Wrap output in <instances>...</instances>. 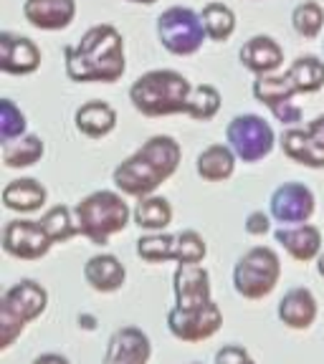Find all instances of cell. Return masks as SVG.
Masks as SVG:
<instances>
[{
    "label": "cell",
    "mask_w": 324,
    "mask_h": 364,
    "mask_svg": "<svg viewBox=\"0 0 324 364\" xmlns=\"http://www.w3.org/2000/svg\"><path fill=\"white\" fill-rule=\"evenodd\" d=\"M180 157L182 149L172 136L155 134L132 157H127L122 165L114 167L112 180L117 190H122L125 195L147 198L162 182L175 175Z\"/></svg>",
    "instance_id": "cell-3"
},
{
    "label": "cell",
    "mask_w": 324,
    "mask_h": 364,
    "mask_svg": "<svg viewBox=\"0 0 324 364\" xmlns=\"http://www.w3.org/2000/svg\"><path fill=\"white\" fill-rule=\"evenodd\" d=\"M172 289H175V306L167 311L170 334L188 344L211 339L221 329L223 311L213 301L208 271L200 263H177Z\"/></svg>",
    "instance_id": "cell-1"
},
{
    "label": "cell",
    "mask_w": 324,
    "mask_h": 364,
    "mask_svg": "<svg viewBox=\"0 0 324 364\" xmlns=\"http://www.w3.org/2000/svg\"><path fill=\"white\" fill-rule=\"evenodd\" d=\"M268 228H271V223H268V215L261 210L251 213L249 218H246V230H249L251 235H263L268 233Z\"/></svg>",
    "instance_id": "cell-35"
},
{
    "label": "cell",
    "mask_w": 324,
    "mask_h": 364,
    "mask_svg": "<svg viewBox=\"0 0 324 364\" xmlns=\"http://www.w3.org/2000/svg\"><path fill=\"white\" fill-rule=\"evenodd\" d=\"M213 364H256V362L251 359V354L246 352L244 347H239V344H226V347H221L216 352Z\"/></svg>",
    "instance_id": "cell-34"
},
{
    "label": "cell",
    "mask_w": 324,
    "mask_h": 364,
    "mask_svg": "<svg viewBox=\"0 0 324 364\" xmlns=\"http://www.w3.org/2000/svg\"><path fill=\"white\" fill-rule=\"evenodd\" d=\"M236 167V154L226 144H211L198 154V162H195V170L203 180L208 182H223L234 175Z\"/></svg>",
    "instance_id": "cell-23"
},
{
    "label": "cell",
    "mask_w": 324,
    "mask_h": 364,
    "mask_svg": "<svg viewBox=\"0 0 324 364\" xmlns=\"http://www.w3.org/2000/svg\"><path fill=\"white\" fill-rule=\"evenodd\" d=\"M193 86L177 71L155 68L130 86V102L145 117H167V114H188Z\"/></svg>",
    "instance_id": "cell-4"
},
{
    "label": "cell",
    "mask_w": 324,
    "mask_h": 364,
    "mask_svg": "<svg viewBox=\"0 0 324 364\" xmlns=\"http://www.w3.org/2000/svg\"><path fill=\"white\" fill-rule=\"evenodd\" d=\"M152 354L150 336L137 326H122L109 336L102 364H147Z\"/></svg>",
    "instance_id": "cell-14"
},
{
    "label": "cell",
    "mask_w": 324,
    "mask_h": 364,
    "mask_svg": "<svg viewBox=\"0 0 324 364\" xmlns=\"http://www.w3.org/2000/svg\"><path fill=\"white\" fill-rule=\"evenodd\" d=\"M31 364H68V359L61 357V354H41Z\"/></svg>",
    "instance_id": "cell-36"
},
{
    "label": "cell",
    "mask_w": 324,
    "mask_h": 364,
    "mask_svg": "<svg viewBox=\"0 0 324 364\" xmlns=\"http://www.w3.org/2000/svg\"><path fill=\"white\" fill-rule=\"evenodd\" d=\"M46 304L48 294L36 281L26 279L11 286L0 299V349H11L26 324L46 311Z\"/></svg>",
    "instance_id": "cell-6"
},
{
    "label": "cell",
    "mask_w": 324,
    "mask_h": 364,
    "mask_svg": "<svg viewBox=\"0 0 324 364\" xmlns=\"http://www.w3.org/2000/svg\"><path fill=\"white\" fill-rule=\"evenodd\" d=\"M322 46H324V43H322Z\"/></svg>",
    "instance_id": "cell-39"
},
{
    "label": "cell",
    "mask_w": 324,
    "mask_h": 364,
    "mask_svg": "<svg viewBox=\"0 0 324 364\" xmlns=\"http://www.w3.org/2000/svg\"><path fill=\"white\" fill-rule=\"evenodd\" d=\"M66 56V74L71 81H102L114 84L127 71L125 61V38L114 26L102 23L91 26L79 43L63 48Z\"/></svg>",
    "instance_id": "cell-2"
},
{
    "label": "cell",
    "mask_w": 324,
    "mask_h": 364,
    "mask_svg": "<svg viewBox=\"0 0 324 364\" xmlns=\"http://www.w3.org/2000/svg\"><path fill=\"white\" fill-rule=\"evenodd\" d=\"M294 94H299V91L291 84L289 74H281V76L268 74V76H258L254 81V97L261 104H266L273 112V117L286 127H294L302 122V107H296L291 102Z\"/></svg>",
    "instance_id": "cell-11"
},
{
    "label": "cell",
    "mask_w": 324,
    "mask_h": 364,
    "mask_svg": "<svg viewBox=\"0 0 324 364\" xmlns=\"http://www.w3.org/2000/svg\"><path fill=\"white\" fill-rule=\"evenodd\" d=\"M228 147L244 162H258L273 149V129L256 114H239L226 127Z\"/></svg>",
    "instance_id": "cell-9"
},
{
    "label": "cell",
    "mask_w": 324,
    "mask_h": 364,
    "mask_svg": "<svg viewBox=\"0 0 324 364\" xmlns=\"http://www.w3.org/2000/svg\"><path fill=\"white\" fill-rule=\"evenodd\" d=\"M157 38L175 56H190L205 41L203 21L190 8L172 6L157 18Z\"/></svg>",
    "instance_id": "cell-8"
},
{
    "label": "cell",
    "mask_w": 324,
    "mask_h": 364,
    "mask_svg": "<svg viewBox=\"0 0 324 364\" xmlns=\"http://www.w3.org/2000/svg\"><path fill=\"white\" fill-rule=\"evenodd\" d=\"M276 243H281L286 248L294 261H314L319 256V248H322V233L319 228L309 225H284L276 230Z\"/></svg>",
    "instance_id": "cell-18"
},
{
    "label": "cell",
    "mask_w": 324,
    "mask_h": 364,
    "mask_svg": "<svg viewBox=\"0 0 324 364\" xmlns=\"http://www.w3.org/2000/svg\"><path fill=\"white\" fill-rule=\"evenodd\" d=\"M23 16L41 31H61L76 16V0H26Z\"/></svg>",
    "instance_id": "cell-16"
},
{
    "label": "cell",
    "mask_w": 324,
    "mask_h": 364,
    "mask_svg": "<svg viewBox=\"0 0 324 364\" xmlns=\"http://www.w3.org/2000/svg\"><path fill=\"white\" fill-rule=\"evenodd\" d=\"M239 58L249 71L258 76H268L284 63V51L271 36H254L241 46Z\"/></svg>",
    "instance_id": "cell-17"
},
{
    "label": "cell",
    "mask_w": 324,
    "mask_h": 364,
    "mask_svg": "<svg viewBox=\"0 0 324 364\" xmlns=\"http://www.w3.org/2000/svg\"><path fill=\"white\" fill-rule=\"evenodd\" d=\"M286 74L299 94H314L324 86V63L317 56H299Z\"/></svg>",
    "instance_id": "cell-26"
},
{
    "label": "cell",
    "mask_w": 324,
    "mask_h": 364,
    "mask_svg": "<svg viewBox=\"0 0 324 364\" xmlns=\"http://www.w3.org/2000/svg\"><path fill=\"white\" fill-rule=\"evenodd\" d=\"M317 271H319V276L324 279V253L319 256V261H317Z\"/></svg>",
    "instance_id": "cell-37"
},
{
    "label": "cell",
    "mask_w": 324,
    "mask_h": 364,
    "mask_svg": "<svg viewBox=\"0 0 324 364\" xmlns=\"http://www.w3.org/2000/svg\"><path fill=\"white\" fill-rule=\"evenodd\" d=\"M46 147H43V139L36 134H23L13 142H6L0 154H3V165L16 170V167H31L36 165L41 157H43Z\"/></svg>",
    "instance_id": "cell-24"
},
{
    "label": "cell",
    "mask_w": 324,
    "mask_h": 364,
    "mask_svg": "<svg viewBox=\"0 0 324 364\" xmlns=\"http://www.w3.org/2000/svg\"><path fill=\"white\" fill-rule=\"evenodd\" d=\"M281 149L289 159L304 167H324V114L309 122L304 129L291 127L281 134Z\"/></svg>",
    "instance_id": "cell-12"
},
{
    "label": "cell",
    "mask_w": 324,
    "mask_h": 364,
    "mask_svg": "<svg viewBox=\"0 0 324 364\" xmlns=\"http://www.w3.org/2000/svg\"><path fill=\"white\" fill-rule=\"evenodd\" d=\"M208 253V245L195 230H182L175 235V256L172 261L177 263H200Z\"/></svg>",
    "instance_id": "cell-32"
},
{
    "label": "cell",
    "mask_w": 324,
    "mask_h": 364,
    "mask_svg": "<svg viewBox=\"0 0 324 364\" xmlns=\"http://www.w3.org/2000/svg\"><path fill=\"white\" fill-rule=\"evenodd\" d=\"M41 225L46 228V233H48V238H51L53 243H66V240H71L79 233L74 218H71V210H68L66 205L51 208V210L41 218Z\"/></svg>",
    "instance_id": "cell-29"
},
{
    "label": "cell",
    "mask_w": 324,
    "mask_h": 364,
    "mask_svg": "<svg viewBox=\"0 0 324 364\" xmlns=\"http://www.w3.org/2000/svg\"><path fill=\"white\" fill-rule=\"evenodd\" d=\"M135 223L145 230H152V233H162L167 225L172 223V208L165 198H157V195H147V198H140L135 208Z\"/></svg>",
    "instance_id": "cell-25"
},
{
    "label": "cell",
    "mask_w": 324,
    "mask_h": 364,
    "mask_svg": "<svg viewBox=\"0 0 324 364\" xmlns=\"http://www.w3.org/2000/svg\"><path fill=\"white\" fill-rule=\"evenodd\" d=\"M132 3H155V0H132Z\"/></svg>",
    "instance_id": "cell-38"
},
{
    "label": "cell",
    "mask_w": 324,
    "mask_h": 364,
    "mask_svg": "<svg viewBox=\"0 0 324 364\" xmlns=\"http://www.w3.org/2000/svg\"><path fill=\"white\" fill-rule=\"evenodd\" d=\"M74 223L76 230L94 245H107L109 238L122 233L130 223V205L112 190H99L76 203Z\"/></svg>",
    "instance_id": "cell-5"
},
{
    "label": "cell",
    "mask_w": 324,
    "mask_h": 364,
    "mask_svg": "<svg viewBox=\"0 0 324 364\" xmlns=\"http://www.w3.org/2000/svg\"><path fill=\"white\" fill-rule=\"evenodd\" d=\"M279 276H281L279 256L271 248L256 245V248L246 250L244 256L239 258V263H236L234 289L244 299L256 301V299H263V296H268L276 289Z\"/></svg>",
    "instance_id": "cell-7"
},
{
    "label": "cell",
    "mask_w": 324,
    "mask_h": 364,
    "mask_svg": "<svg viewBox=\"0 0 324 364\" xmlns=\"http://www.w3.org/2000/svg\"><path fill=\"white\" fill-rule=\"evenodd\" d=\"M291 26L302 38H317L324 26V11L314 0H304L291 13Z\"/></svg>",
    "instance_id": "cell-28"
},
{
    "label": "cell",
    "mask_w": 324,
    "mask_h": 364,
    "mask_svg": "<svg viewBox=\"0 0 324 364\" xmlns=\"http://www.w3.org/2000/svg\"><path fill=\"white\" fill-rule=\"evenodd\" d=\"M137 256L147 263H162L172 261L175 256V235L152 233L137 240Z\"/></svg>",
    "instance_id": "cell-30"
},
{
    "label": "cell",
    "mask_w": 324,
    "mask_h": 364,
    "mask_svg": "<svg viewBox=\"0 0 324 364\" xmlns=\"http://www.w3.org/2000/svg\"><path fill=\"white\" fill-rule=\"evenodd\" d=\"M38 66H41V51L33 41L16 33H8V31L0 33V68L6 74H16V76L33 74Z\"/></svg>",
    "instance_id": "cell-15"
},
{
    "label": "cell",
    "mask_w": 324,
    "mask_h": 364,
    "mask_svg": "<svg viewBox=\"0 0 324 364\" xmlns=\"http://www.w3.org/2000/svg\"><path fill=\"white\" fill-rule=\"evenodd\" d=\"M117 127V114L107 102H86L76 109V129L91 139H102Z\"/></svg>",
    "instance_id": "cell-22"
},
{
    "label": "cell",
    "mask_w": 324,
    "mask_h": 364,
    "mask_svg": "<svg viewBox=\"0 0 324 364\" xmlns=\"http://www.w3.org/2000/svg\"><path fill=\"white\" fill-rule=\"evenodd\" d=\"M276 314L289 329H309L319 314L317 299H314V294L309 289H291L279 301Z\"/></svg>",
    "instance_id": "cell-19"
},
{
    "label": "cell",
    "mask_w": 324,
    "mask_h": 364,
    "mask_svg": "<svg viewBox=\"0 0 324 364\" xmlns=\"http://www.w3.org/2000/svg\"><path fill=\"white\" fill-rule=\"evenodd\" d=\"M46 188L33 177H21V180L8 182L3 188V205L16 213H36L46 205Z\"/></svg>",
    "instance_id": "cell-21"
},
{
    "label": "cell",
    "mask_w": 324,
    "mask_h": 364,
    "mask_svg": "<svg viewBox=\"0 0 324 364\" xmlns=\"http://www.w3.org/2000/svg\"><path fill=\"white\" fill-rule=\"evenodd\" d=\"M271 218L281 225H304L314 213V195L302 182H284L271 193Z\"/></svg>",
    "instance_id": "cell-13"
},
{
    "label": "cell",
    "mask_w": 324,
    "mask_h": 364,
    "mask_svg": "<svg viewBox=\"0 0 324 364\" xmlns=\"http://www.w3.org/2000/svg\"><path fill=\"white\" fill-rule=\"evenodd\" d=\"M0 243L8 256L21 258V261H38L51 250L53 240L48 238L46 228L41 225V220H11L3 228Z\"/></svg>",
    "instance_id": "cell-10"
},
{
    "label": "cell",
    "mask_w": 324,
    "mask_h": 364,
    "mask_svg": "<svg viewBox=\"0 0 324 364\" xmlns=\"http://www.w3.org/2000/svg\"><path fill=\"white\" fill-rule=\"evenodd\" d=\"M218 109H221V94H218V89H213L211 84L193 86L188 117H193L198 122H211L218 114Z\"/></svg>",
    "instance_id": "cell-31"
},
{
    "label": "cell",
    "mask_w": 324,
    "mask_h": 364,
    "mask_svg": "<svg viewBox=\"0 0 324 364\" xmlns=\"http://www.w3.org/2000/svg\"><path fill=\"white\" fill-rule=\"evenodd\" d=\"M23 132H26V114L11 99H3L0 102V142H13L23 136Z\"/></svg>",
    "instance_id": "cell-33"
},
{
    "label": "cell",
    "mask_w": 324,
    "mask_h": 364,
    "mask_svg": "<svg viewBox=\"0 0 324 364\" xmlns=\"http://www.w3.org/2000/svg\"><path fill=\"white\" fill-rule=\"evenodd\" d=\"M84 279L94 291L112 294V291L125 286L127 271L120 263V258H114L112 253H99V256H91L89 261H86Z\"/></svg>",
    "instance_id": "cell-20"
},
{
    "label": "cell",
    "mask_w": 324,
    "mask_h": 364,
    "mask_svg": "<svg viewBox=\"0 0 324 364\" xmlns=\"http://www.w3.org/2000/svg\"><path fill=\"white\" fill-rule=\"evenodd\" d=\"M205 36L211 41H228L236 31V16L234 11L223 3H208L200 13Z\"/></svg>",
    "instance_id": "cell-27"
}]
</instances>
